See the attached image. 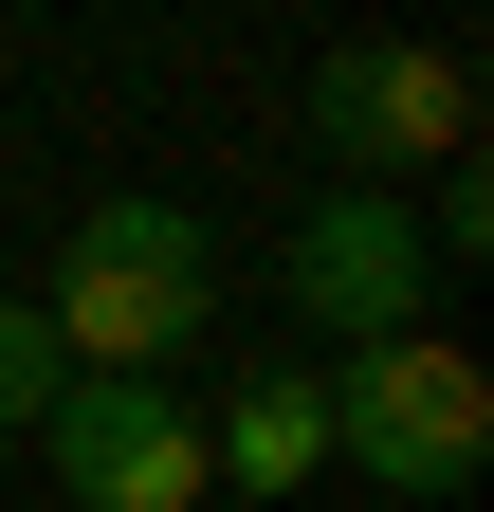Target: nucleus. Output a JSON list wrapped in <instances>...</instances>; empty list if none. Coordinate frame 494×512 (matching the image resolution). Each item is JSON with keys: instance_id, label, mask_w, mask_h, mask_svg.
I'll return each mask as SVG.
<instances>
[{"instance_id": "3", "label": "nucleus", "mask_w": 494, "mask_h": 512, "mask_svg": "<svg viewBox=\"0 0 494 512\" xmlns=\"http://www.w3.org/2000/svg\"><path fill=\"white\" fill-rule=\"evenodd\" d=\"M312 147L348 183H421V165L476 147V74H458L440 37H348L330 74H312Z\"/></svg>"}, {"instance_id": "7", "label": "nucleus", "mask_w": 494, "mask_h": 512, "mask_svg": "<svg viewBox=\"0 0 494 512\" xmlns=\"http://www.w3.org/2000/svg\"><path fill=\"white\" fill-rule=\"evenodd\" d=\"M55 384H74V366H55V330L0 293V439H37V421H55Z\"/></svg>"}, {"instance_id": "5", "label": "nucleus", "mask_w": 494, "mask_h": 512, "mask_svg": "<svg viewBox=\"0 0 494 512\" xmlns=\"http://www.w3.org/2000/svg\"><path fill=\"white\" fill-rule=\"evenodd\" d=\"M421 293H440V256H421V202H403V183H330V202L293 220V311H312L330 348L421 330Z\"/></svg>"}, {"instance_id": "1", "label": "nucleus", "mask_w": 494, "mask_h": 512, "mask_svg": "<svg viewBox=\"0 0 494 512\" xmlns=\"http://www.w3.org/2000/svg\"><path fill=\"white\" fill-rule=\"evenodd\" d=\"M202 311H220V238L183 220V202H92L74 256H55V293H37V330L55 366H165V348H202Z\"/></svg>"}, {"instance_id": "2", "label": "nucleus", "mask_w": 494, "mask_h": 512, "mask_svg": "<svg viewBox=\"0 0 494 512\" xmlns=\"http://www.w3.org/2000/svg\"><path fill=\"white\" fill-rule=\"evenodd\" d=\"M330 458L366 494H476L494 476V366L440 348V330H385L330 366Z\"/></svg>"}, {"instance_id": "6", "label": "nucleus", "mask_w": 494, "mask_h": 512, "mask_svg": "<svg viewBox=\"0 0 494 512\" xmlns=\"http://www.w3.org/2000/svg\"><path fill=\"white\" fill-rule=\"evenodd\" d=\"M202 476H238V494H293V476H330V384H312V366L238 384V403L202 421Z\"/></svg>"}, {"instance_id": "4", "label": "nucleus", "mask_w": 494, "mask_h": 512, "mask_svg": "<svg viewBox=\"0 0 494 512\" xmlns=\"http://www.w3.org/2000/svg\"><path fill=\"white\" fill-rule=\"evenodd\" d=\"M37 458H55L74 512H202V494H220V476H202V421H183L165 384H129V366H74V384H55Z\"/></svg>"}]
</instances>
